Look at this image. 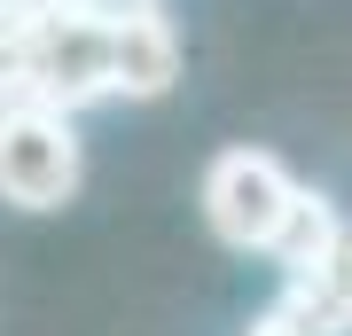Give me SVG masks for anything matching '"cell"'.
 Instances as JSON below:
<instances>
[{
    "label": "cell",
    "instance_id": "cell-2",
    "mask_svg": "<svg viewBox=\"0 0 352 336\" xmlns=\"http://www.w3.org/2000/svg\"><path fill=\"white\" fill-rule=\"evenodd\" d=\"M289 196H298V180H289L282 157H266V149H227V157H212V172H204V219H212V235L235 243V250H266L274 243Z\"/></svg>",
    "mask_w": 352,
    "mask_h": 336
},
{
    "label": "cell",
    "instance_id": "cell-1",
    "mask_svg": "<svg viewBox=\"0 0 352 336\" xmlns=\"http://www.w3.org/2000/svg\"><path fill=\"white\" fill-rule=\"evenodd\" d=\"M87 180L78 125L55 102H0V203L16 212H55Z\"/></svg>",
    "mask_w": 352,
    "mask_h": 336
},
{
    "label": "cell",
    "instance_id": "cell-3",
    "mask_svg": "<svg viewBox=\"0 0 352 336\" xmlns=\"http://www.w3.org/2000/svg\"><path fill=\"white\" fill-rule=\"evenodd\" d=\"M180 78V32L157 16V0H126L110 8V94L157 102Z\"/></svg>",
    "mask_w": 352,
    "mask_h": 336
},
{
    "label": "cell",
    "instance_id": "cell-4",
    "mask_svg": "<svg viewBox=\"0 0 352 336\" xmlns=\"http://www.w3.org/2000/svg\"><path fill=\"white\" fill-rule=\"evenodd\" d=\"M337 243H344V227H337V203H329V196H314V188H298L266 250H274V266H282V274H305V266H321Z\"/></svg>",
    "mask_w": 352,
    "mask_h": 336
},
{
    "label": "cell",
    "instance_id": "cell-6",
    "mask_svg": "<svg viewBox=\"0 0 352 336\" xmlns=\"http://www.w3.org/2000/svg\"><path fill=\"white\" fill-rule=\"evenodd\" d=\"M8 8H16V0H0V24H8Z\"/></svg>",
    "mask_w": 352,
    "mask_h": 336
},
{
    "label": "cell",
    "instance_id": "cell-7",
    "mask_svg": "<svg viewBox=\"0 0 352 336\" xmlns=\"http://www.w3.org/2000/svg\"><path fill=\"white\" fill-rule=\"evenodd\" d=\"M94 8H126V0H94Z\"/></svg>",
    "mask_w": 352,
    "mask_h": 336
},
{
    "label": "cell",
    "instance_id": "cell-5",
    "mask_svg": "<svg viewBox=\"0 0 352 336\" xmlns=\"http://www.w3.org/2000/svg\"><path fill=\"white\" fill-rule=\"evenodd\" d=\"M251 336H321V328L305 321V313H289V305H282V313H266V321H258Z\"/></svg>",
    "mask_w": 352,
    "mask_h": 336
}]
</instances>
